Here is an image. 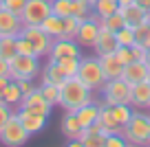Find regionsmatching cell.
<instances>
[{
	"mask_svg": "<svg viewBox=\"0 0 150 147\" xmlns=\"http://www.w3.org/2000/svg\"><path fill=\"white\" fill-rule=\"evenodd\" d=\"M91 101H93V90L84 86L77 77H69L60 86V106L64 108V112H77Z\"/></svg>",
	"mask_w": 150,
	"mask_h": 147,
	"instance_id": "cell-1",
	"label": "cell"
},
{
	"mask_svg": "<svg viewBox=\"0 0 150 147\" xmlns=\"http://www.w3.org/2000/svg\"><path fill=\"white\" fill-rule=\"evenodd\" d=\"M122 136L128 145H150V112L146 114L144 110H132V116L124 125Z\"/></svg>",
	"mask_w": 150,
	"mask_h": 147,
	"instance_id": "cell-2",
	"label": "cell"
},
{
	"mask_svg": "<svg viewBox=\"0 0 150 147\" xmlns=\"http://www.w3.org/2000/svg\"><path fill=\"white\" fill-rule=\"evenodd\" d=\"M84 86H88L93 92H99L106 83V75H104L102 62L97 55H88V57H80V66H77V75Z\"/></svg>",
	"mask_w": 150,
	"mask_h": 147,
	"instance_id": "cell-3",
	"label": "cell"
},
{
	"mask_svg": "<svg viewBox=\"0 0 150 147\" xmlns=\"http://www.w3.org/2000/svg\"><path fill=\"white\" fill-rule=\"evenodd\" d=\"M40 70L42 68H40V57L38 55H22V53H18V55L9 62V77L16 79V81H20V79H31V81H35Z\"/></svg>",
	"mask_w": 150,
	"mask_h": 147,
	"instance_id": "cell-4",
	"label": "cell"
},
{
	"mask_svg": "<svg viewBox=\"0 0 150 147\" xmlns=\"http://www.w3.org/2000/svg\"><path fill=\"white\" fill-rule=\"evenodd\" d=\"M29 138H31V134L24 130L18 112H13V114L9 116V121L5 123V127L0 130V143L7 145V147H22Z\"/></svg>",
	"mask_w": 150,
	"mask_h": 147,
	"instance_id": "cell-5",
	"label": "cell"
},
{
	"mask_svg": "<svg viewBox=\"0 0 150 147\" xmlns=\"http://www.w3.org/2000/svg\"><path fill=\"white\" fill-rule=\"evenodd\" d=\"M20 35L31 42L33 51H35V55L40 57V60L49 55V51H51V46H53V37L49 35L40 24H24L22 31H20Z\"/></svg>",
	"mask_w": 150,
	"mask_h": 147,
	"instance_id": "cell-6",
	"label": "cell"
},
{
	"mask_svg": "<svg viewBox=\"0 0 150 147\" xmlns=\"http://www.w3.org/2000/svg\"><path fill=\"white\" fill-rule=\"evenodd\" d=\"M102 97L106 106H115V103H130V83L126 79H108L102 88Z\"/></svg>",
	"mask_w": 150,
	"mask_h": 147,
	"instance_id": "cell-7",
	"label": "cell"
},
{
	"mask_svg": "<svg viewBox=\"0 0 150 147\" xmlns=\"http://www.w3.org/2000/svg\"><path fill=\"white\" fill-rule=\"evenodd\" d=\"M47 57L53 60V62H57V60H80L82 57V46L75 40H69V37H55Z\"/></svg>",
	"mask_w": 150,
	"mask_h": 147,
	"instance_id": "cell-8",
	"label": "cell"
},
{
	"mask_svg": "<svg viewBox=\"0 0 150 147\" xmlns=\"http://www.w3.org/2000/svg\"><path fill=\"white\" fill-rule=\"evenodd\" d=\"M99 31H102V24H99V20L95 18V15H91V18L82 20L80 24H77V31H75V42L82 46V48H93L95 40H97Z\"/></svg>",
	"mask_w": 150,
	"mask_h": 147,
	"instance_id": "cell-9",
	"label": "cell"
},
{
	"mask_svg": "<svg viewBox=\"0 0 150 147\" xmlns=\"http://www.w3.org/2000/svg\"><path fill=\"white\" fill-rule=\"evenodd\" d=\"M51 13V0H27L22 13V24H42V20Z\"/></svg>",
	"mask_w": 150,
	"mask_h": 147,
	"instance_id": "cell-10",
	"label": "cell"
},
{
	"mask_svg": "<svg viewBox=\"0 0 150 147\" xmlns=\"http://www.w3.org/2000/svg\"><path fill=\"white\" fill-rule=\"evenodd\" d=\"M18 108H22V110H31V112H38V114H44V116H51V112H53V106L44 99V94L40 92V88H33L29 94H24L22 97V101H20V106ZM16 108V110H18Z\"/></svg>",
	"mask_w": 150,
	"mask_h": 147,
	"instance_id": "cell-11",
	"label": "cell"
},
{
	"mask_svg": "<svg viewBox=\"0 0 150 147\" xmlns=\"http://www.w3.org/2000/svg\"><path fill=\"white\" fill-rule=\"evenodd\" d=\"M150 77V66L146 64V60H137V62H130V64L124 66V73H122V79H126L128 83H139V81H146Z\"/></svg>",
	"mask_w": 150,
	"mask_h": 147,
	"instance_id": "cell-12",
	"label": "cell"
},
{
	"mask_svg": "<svg viewBox=\"0 0 150 147\" xmlns=\"http://www.w3.org/2000/svg\"><path fill=\"white\" fill-rule=\"evenodd\" d=\"M22 18L16 13H11V11H7L5 7H0V37L5 35H18L20 31H22Z\"/></svg>",
	"mask_w": 150,
	"mask_h": 147,
	"instance_id": "cell-13",
	"label": "cell"
},
{
	"mask_svg": "<svg viewBox=\"0 0 150 147\" xmlns=\"http://www.w3.org/2000/svg\"><path fill=\"white\" fill-rule=\"evenodd\" d=\"M16 112H18L20 121H22L24 130H27L31 136L42 132L44 125H47V119H49V116H44V114H38V112H31V110H22V108H18Z\"/></svg>",
	"mask_w": 150,
	"mask_h": 147,
	"instance_id": "cell-14",
	"label": "cell"
},
{
	"mask_svg": "<svg viewBox=\"0 0 150 147\" xmlns=\"http://www.w3.org/2000/svg\"><path fill=\"white\" fill-rule=\"evenodd\" d=\"M130 106L135 110H146L150 108V81H139L130 86Z\"/></svg>",
	"mask_w": 150,
	"mask_h": 147,
	"instance_id": "cell-15",
	"label": "cell"
},
{
	"mask_svg": "<svg viewBox=\"0 0 150 147\" xmlns=\"http://www.w3.org/2000/svg\"><path fill=\"white\" fill-rule=\"evenodd\" d=\"M119 48V44H117V37H115V33L112 31H106V29H102L99 31V35H97V40H95V44H93V51H95V55H106V53H115Z\"/></svg>",
	"mask_w": 150,
	"mask_h": 147,
	"instance_id": "cell-16",
	"label": "cell"
},
{
	"mask_svg": "<svg viewBox=\"0 0 150 147\" xmlns=\"http://www.w3.org/2000/svg\"><path fill=\"white\" fill-rule=\"evenodd\" d=\"M99 62H102V68H104V75H106V81H108V79H117V77H122L124 64L119 62V57L115 55V53L99 55Z\"/></svg>",
	"mask_w": 150,
	"mask_h": 147,
	"instance_id": "cell-17",
	"label": "cell"
},
{
	"mask_svg": "<svg viewBox=\"0 0 150 147\" xmlns=\"http://www.w3.org/2000/svg\"><path fill=\"white\" fill-rule=\"evenodd\" d=\"M115 55L119 57V62H122L124 66L130 64V62H137V60H146V48L141 44H130V46H119L117 51H115Z\"/></svg>",
	"mask_w": 150,
	"mask_h": 147,
	"instance_id": "cell-18",
	"label": "cell"
},
{
	"mask_svg": "<svg viewBox=\"0 0 150 147\" xmlns=\"http://www.w3.org/2000/svg\"><path fill=\"white\" fill-rule=\"evenodd\" d=\"M99 103H95V101H91V103H86V106H82L80 110L75 112L77 114V121H80V125L82 127H86L88 130L93 123H97V119H99Z\"/></svg>",
	"mask_w": 150,
	"mask_h": 147,
	"instance_id": "cell-19",
	"label": "cell"
},
{
	"mask_svg": "<svg viewBox=\"0 0 150 147\" xmlns=\"http://www.w3.org/2000/svg\"><path fill=\"white\" fill-rule=\"evenodd\" d=\"M119 13L124 15V24H126V27H132V29H137L141 22H146V9H141L139 5L119 7Z\"/></svg>",
	"mask_w": 150,
	"mask_h": 147,
	"instance_id": "cell-20",
	"label": "cell"
},
{
	"mask_svg": "<svg viewBox=\"0 0 150 147\" xmlns=\"http://www.w3.org/2000/svg\"><path fill=\"white\" fill-rule=\"evenodd\" d=\"M60 130H62V134H64L69 141L71 138H77V134H80V130H82L80 121H77V114H75V112H66V114L62 116Z\"/></svg>",
	"mask_w": 150,
	"mask_h": 147,
	"instance_id": "cell-21",
	"label": "cell"
},
{
	"mask_svg": "<svg viewBox=\"0 0 150 147\" xmlns=\"http://www.w3.org/2000/svg\"><path fill=\"white\" fill-rule=\"evenodd\" d=\"M40 27L55 40V37H62V33H64V18H60V15H55V13H49L47 18L42 20Z\"/></svg>",
	"mask_w": 150,
	"mask_h": 147,
	"instance_id": "cell-22",
	"label": "cell"
},
{
	"mask_svg": "<svg viewBox=\"0 0 150 147\" xmlns=\"http://www.w3.org/2000/svg\"><path fill=\"white\" fill-rule=\"evenodd\" d=\"M93 2L95 0H71V15L75 20H86L93 15Z\"/></svg>",
	"mask_w": 150,
	"mask_h": 147,
	"instance_id": "cell-23",
	"label": "cell"
},
{
	"mask_svg": "<svg viewBox=\"0 0 150 147\" xmlns=\"http://www.w3.org/2000/svg\"><path fill=\"white\" fill-rule=\"evenodd\" d=\"M2 101L9 103L11 108H18L20 101H22V90H20V83L16 81V79H11L9 83H7L5 92H2Z\"/></svg>",
	"mask_w": 150,
	"mask_h": 147,
	"instance_id": "cell-24",
	"label": "cell"
},
{
	"mask_svg": "<svg viewBox=\"0 0 150 147\" xmlns=\"http://www.w3.org/2000/svg\"><path fill=\"white\" fill-rule=\"evenodd\" d=\"M117 9H119V2H117V0H95V2H93V15L97 20L108 18V15L115 13Z\"/></svg>",
	"mask_w": 150,
	"mask_h": 147,
	"instance_id": "cell-25",
	"label": "cell"
},
{
	"mask_svg": "<svg viewBox=\"0 0 150 147\" xmlns=\"http://www.w3.org/2000/svg\"><path fill=\"white\" fill-rule=\"evenodd\" d=\"M104 106H106V103H104ZM108 108H110V114L115 116V121H117L122 127L128 123V121H130L132 110H135L130 103H115V106H108Z\"/></svg>",
	"mask_w": 150,
	"mask_h": 147,
	"instance_id": "cell-26",
	"label": "cell"
},
{
	"mask_svg": "<svg viewBox=\"0 0 150 147\" xmlns=\"http://www.w3.org/2000/svg\"><path fill=\"white\" fill-rule=\"evenodd\" d=\"M40 92L44 94V99H47L49 103H51L53 108L60 106V86H55V83H47V81H40Z\"/></svg>",
	"mask_w": 150,
	"mask_h": 147,
	"instance_id": "cell-27",
	"label": "cell"
},
{
	"mask_svg": "<svg viewBox=\"0 0 150 147\" xmlns=\"http://www.w3.org/2000/svg\"><path fill=\"white\" fill-rule=\"evenodd\" d=\"M0 55L5 57V60H9V62L18 55V46H16V37L13 35L0 37Z\"/></svg>",
	"mask_w": 150,
	"mask_h": 147,
	"instance_id": "cell-28",
	"label": "cell"
},
{
	"mask_svg": "<svg viewBox=\"0 0 150 147\" xmlns=\"http://www.w3.org/2000/svg\"><path fill=\"white\" fill-rule=\"evenodd\" d=\"M99 24H102V29H106V31L117 33L119 29L124 27V15L119 13V9H117L115 13H110V15H108V18H102V20H99Z\"/></svg>",
	"mask_w": 150,
	"mask_h": 147,
	"instance_id": "cell-29",
	"label": "cell"
},
{
	"mask_svg": "<svg viewBox=\"0 0 150 147\" xmlns=\"http://www.w3.org/2000/svg\"><path fill=\"white\" fill-rule=\"evenodd\" d=\"M115 37H117V44H119V46H130V44H135V42H137L135 29H132V27H126V24H124V27L115 33Z\"/></svg>",
	"mask_w": 150,
	"mask_h": 147,
	"instance_id": "cell-30",
	"label": "cell"
},
{
	"mask_svg": "<svg viewBox=\"0 0 150 147\" xmlns=\"http://www.w3.org/2000/svg\"><path fill=\"white\" fill-rule=\"evenodd\" d=\"M135 37H137V44H141L148 51L150 48V22H141L135 29Z\"/></svg>",
	"mask_w": 150,
	"mask_h": 147,
	"instance_id": "cell-31",
	"label": "cell"
},
{
	"mask_svg": "<svg viewBox=\"0 0 150 147\" xmlns=\"http://www.w3.org/2000/svg\"><path fill=\"white\" fill-rule=\"evenodd\" d=\"M104 141H106V134H99V132H91L82 138V145L84 147H104Z\"/></svg>",
	"mask_w": 150,
	"mask_h": 147,
	"instance_id": "cell-32",
	"label": "cell"
},
{
	"mask_svg": "<svg viewBox=\"0 0 150 147\" xmlns=\"http://www.w3.org/2000/svg\"><path fill=\"white\" fill-rule=\"evenodd\" d=\"M51 13L66 18L71 15V0H51Z\"/></svg>",
	"mask_w": 150,
	"mask_h": 147,
	"instance_id": "cell-33",
	"label": "cell"
},
{
	"mask_svg": "<svg viewBox=\"0 0 150 147\" xmlns=\"http://www.w3.org/2000/svg\"><path fill=\"white\" fill-rule=\"evenodd\" d=\"M77 24H80V20H75L73 15H66V18H64V33H62V37L75 40V31H77Z\"/></svg>",
	"mask_w": 150,
	"mask_h": 147,
	"instance_id": "cell-34",
	"label": "cell"
},
{
	"mask_svg": "<svg viewBox=\"0 0 150 147\" xmlns=\"http://www.w3.org/2000/svg\"><path fill=\"white\" fill-rule=\"evenodd\" d=\"M24 5H27V0H2V7L7 11H11V13H16V15L22 13Z\"/></svg>",
	"mask_w": 150,
	"mask_h": 147,
	"instance_id": "cell-35",
	"label": "cell"
},
{
	"mask_svg": "<svg viewBox=\"0 0 150 147\" xmlns=\"http://www.w3.org/2000/svg\"><path fill=\"white\" fill-rule=\"evenodd\" d=\"M126 138L122 134H106V141H104V147H126Z\"/></svg>",
	"mask_w": 150,
	"mask_h": 147,
	"instance_id": "cell-36",
	"label": "cell"
},
{
	"mask_svg": "<svg viewBox=\"0 0 150 147\" xmlns=\"http://www.w3.org/2000/svg\"><path fill=\"white\" fill-rule=\"evenodd\" d=\"M16 112V108H11L9 103H5V101H0V130L5 127V123L9 121V116Z\"/></svg>",
	"mask_w": 150,
	"mask_h": 147,
	"instance_id": "cell-37",
	"label": "cell"
},
{
	"mask_svg": "<svg viewBox=\"0 0 150 147\" xmlns=\"http://www.w3.org/2000/svg\"><path fill=\"white\" fill-rule=\"evenodd\" d=\"M20 90H22V97L24 94H29V92H31L33 90V88H35V86H33V81H31V79H20Z\"/></svg>",
	"mask_w": 150,
	"mask_h": 147,
	"instance_id": "cell-38",
	"label": "cell"
},
{
	"mask_svg": "<svg viewBox=\"0 0 150 147\" xmlns=\"http://www.w3.org/2000/svg\"><path fill=\"white\" fill-rule=\"evenodd\" d=\"M0 77H9V60L0 55Z\"/></svg>",
	"mask_w": 150,
	"mask_h": 147,
	"instance_id": "cell-39",
	"label": "cell"
},
{
	"mask_svg": "<svg viewBox=\"0 0 150 147\" xmlns=\"http://www.w3.org/2000/svg\"><path fill=\"white\" fill-rule=\"evenodd\" d=\"M11 81V77H0V101H2V92H5L7 83Z\"/></svg>",
	"mask_w": 150,
	"mask_h": 147,
	"instance_id": "cell-40",
	"label": "cell"
},
{
	"mask_svg": "<svg viewBox=\"0 0 150 147\" xmlns=\"http://www.w3.org/2000/svg\"><path fill=\"white\" fill-rule=\"evenodd\" d=\"M135 5H139L141 9L148 11V9H150V0H135Z\"/></svg>",
	"mask_w": 150,
	"mask_h": 147,
	"instance_id": "cell-41",
	"label": "cell"
},
{
	"mask_svg": "<svg viewBox=\"0 0 150 147\" xmlns=\"http://www.w3.org/2000/svg\"><path fill=\"white\" fill-rule=\"evenodd\" d=\"M119 2V7H130V5H135V0H117Z\"/></svg>",
	"mask_w": 150,
	"mask_h": 147,
	"instance_id": "cell-42",
	"label": "cell"
},
{
	"mask_svg": "<svg viewBox=\"0 0 150 147\" xmlns=\"http://www.w3.org/2000/svg\"><path fill=\"white\" fill-rule=\"evenodd\" d=\"M146 64L150 66V48H148V51H146Z\"/></svg>",
	"mask_w": 150,
	"mask_h": 147,
	"instance_id": "cell-43",
	"label": "cell"
},
{
	"mask_svg": "<svg viewBox=\"0 0 150 147\" xmlns=\"http://www.w3.org/2000/svg\"><path fill=\"white\" fill-rule=\"evenodd\" d=\"M0 7H2V0H0Z\"/></svg>",
	"mask_w": 150,
	"mask_h": 147,
	"instance_id": "cell-44",
	"label": "cell"
},
{
	"mask_svg": "<svg viewBox=\"0 0 150 147\" xmlns=\"http://www.w3.org/2000/svg\"><path fill=\"white\" fill-rule=\"evenodd\" d=\"M148 81H150V77H148Z\"/></svg>",
	"mask_w": 150,
	"mask_h": 147,
	"instance_id": "cell-45",
	"label": "cell"
},
{
	"mask_svg": "<svg viewBox=\"0 0 150 147\" xmlns=\"http://www.w3.org/2000/svg\"><path fill=\"white\" fill-rule=\"evenodd\" d=\"M148 110H150V108H148Z\"/></svg>",
	"mask_w": 150,
	"mask_h": 147,
	"instance_id": "cell-46",
	"label": "cell"
}]
</instances>
